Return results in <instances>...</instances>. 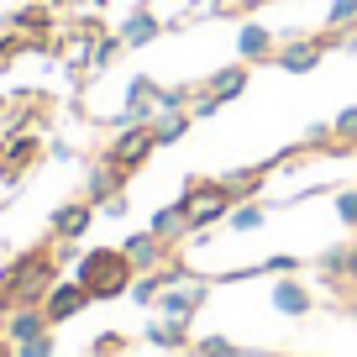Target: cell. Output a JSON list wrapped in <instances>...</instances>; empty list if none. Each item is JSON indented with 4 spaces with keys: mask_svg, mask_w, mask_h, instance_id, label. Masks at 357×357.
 I'll return each mask as SVG.
<instances>
[{
    "mask_svg": "<svg viewBox=\"0 0 357 357\" xmlns=\"http://www.w3.org/2000/svg\"><path fill=\"white\" fill-rule=\"evenodd\" d=\"M58 284V252L53 247H32V252L11 257L0 268V305L16 310V305H43L47 289Z\"/></svg>",
    "mask_w": 357,
    "mask_h": 357,
    "instance_id": "6da1fadb",
    "label": "cell"
},
{
    "mask_svg": "<svg viewBox=\"0 0 357 357\" xmlns=\"http://www.w3.org/2000/svg\"><path fill=\"white\" fill-rule=\"evenodd\" d=\"M74 279L89 289V300H121V294H132V284H137V268H132V257L121 252V247H89L84 257L74 263Z\"/></svg>",
    "mask_w": 357,
    "mask_h": 357,
    "instance_id": "7a4b0ae2",
    "label": "cell"
},
{
    "mask_svg": "<svg viewBox=\"0 0 357 357\" xmlns=\"http://www.w3.org/2000/svg\"><path fill=\"white\" fill-rule=\"evenodd\" d=\"M331 47H342V32L310 37L305 26H284V32H279V47H273V68H284V74H315V68H321V58L331 53Z\"/></svg>",
    "mask_w": 357,
    "mask_h": 357,
    "instance_id": "3957f363",
    "label": "cell"
},
{
    "mask_svg": "<svg viewBox=\"0 0 357 357\" xmlns=\"http://www.w3.org/2000/svg\"><path fill=\"white\" fill-rule=\"evenodd\" d=\"M153 153H158V142H153V126H126V132H116L111 137V147H105V163H116L126 178L132 174H142L147 163H153Z\"/></svg>",
    "mask_w": 357,
    "mask_h": 357,
    "instance_id": "277c9868",
    "label": "cell"
},
{
    "mask_svg": "<svg viewBox=\"0 0 357 357\" xmlns=\"http://www.w3.org/2000/svg\"><path fill=\"white\" fill-rule=\"evenodd\" d=\"M205 300H211V284H205V279H190V284H174V289H163L153 310L168 315V321H195Z\"/></svg>",
    "mask_w": 357,
    "mask_h": 357,
    "instance_id": "5b68a950",
    "label": "cell"
},
{
    "mask_svg": "<svg viewBox=\"0 0 357 357\" xmlns=\"http://www.w3.org/2000/svg\"><path fill=\"white\" fill-rule=\"evenodd\" d=\"M95 215H100L95 200H68V205H58V211L47 215V226H53L58 242H84L89 226H95Z\"/></svg>",
    "mask_w": 357,
    "mask_h": 357,
    "instance_id": "8992f818",
    "label": "cell"
},
{
    "mask_svg": "<svg viewBox=\"0 0 357 357\" xmlns=\"http://www.w3.org/2000/svg\"><path fill=\"white\" fill-rule=\"evenodd\" d=\"M121 252L132 257V268H137V273H158V268H163L168 257H174V242H163L158 231H132V236L121 242Z\"/></svg>",
    "mask_w": 357,
    "mask_h": 357,
    "instance_id": "52a82bcc",
    "label": "cell"
},
{
    "mask_svg": "<svg viewBox=\"0 0 357 357\" xmlns=\"http://www.w3.org/2000/svg\"><path fill=\"white\" fill-rule=\"evenodd\" d=\"M84 305H95L84 284H79V279H58L53 289H47L43 310H47V321H53V326H63V321H74V315L84 310Z\"/></svg>",
    "mask_w": 357,
    "mask_h": 357,
    "instance_id": "ba28073f",
    "label": "cell"
},
{
    "mask_svg": "<svg viewBox=\"0 0 357 357\" xmlns=\"http://www.w3.org/2000/svg\"><path fill=\"white\" fill-rule=\"evenodd\" d=\"M273 47H279V32L273 26H263V22H242L236 26V58L242 63H273Z\"/></svg>",
    "mask_w": 357,
    "mask_h": 357,
    "instance_id": "9c48e42d",
    "label": "cell"
},
{
    "mask_svg": "<svg viewBox=\"0 0 357 357\" xmlns=\"http://www.w3.org/2000/svg\"><path fill=\"white\" fill-rule=\"evenodd\" d=\"M268 300H273V310H279V315H289V321H300V315L315 310V289H310L305 279H294V273H284V279L273 284V294H268Z\"/></svg>",
    "mask_w": 357,
    "mask_h": 357,
    "instance_id": "30bf717a",
    "label": "cell"
},
{
    "mask_svg": "<svg viewBox=\"0 0 357 357\" xmlns=\"http://www.w3.org/2000/svg\"><path fill=\"white\" fill-rule=\"evenodd\" d=\"M47 331H53V321H47L43 305H16V310L6 315V342H11V347L37 342V336H47Z\"/></svg>",
    "mask_w": 357,
    "mask_h": 357,
    "instance_id": "8fae6325",
    "label": "cell"
},
{
    "mask_svg": "<svg viewBox=\"0 0 357 357\" xmlns=\"http://www.w3.org/2000/svg\"><path fill=\"white\" fill-rule=\"evenodd\" d=\"M247 84H252V63H242V58H236V63H226V68H215V74L205 79V89H211V95H221V105L236 100V95H247Z\"/></svg>",
    "mask_w": 357,
    "mask_h": 357,
    "instance_id": "7c38bea8",
    "label": "cell"
},
{
    "mask_svg": "<svg viewBox=\"0 0 357 357\" xmlns=\"http://www.w3.org/2000/svg\"><path fill=\"white\" fill-rule=\"evenodd\" d=\"M116 32H121V43H126V47H147L153 37H163V22H158V11H153V6H137V11L126 16V22L116 26Z\"/></svg>",
    "mask_w": 357,
    "mask_h": 357,
    "instance_id": "4fadbf2b",
    "label": "cell"
},
{
    "mask_svg": "<svg viewBox=\"0 0 357 357\" xmlns=\"http://www.w3.org/2000/svg\"><path fill=\"white\" fill-rule=\"evenodd\" d=\"M0 158H6V163H0V178H22L26 174V168H32L37 163V137H16L11 132V142H6V153H0Z\"/></svg>",
    "mask_w": 357,
    "mask_h": 357,
    "instance_id": "5bb4252c",
    "label": "cell"
},
{
    "mask_svg": "<svg viewBox=\"0 0 357 357\" xmlns=\"http://www.w3.org/2000/svg\"><path fill=\"white\" fill-rule=\"evenodd\" d=\"M121 190H126V174H121V168H116V163H105V158H100V163L89 168L84 200H95V205H100V200H111V195H121Z\"/></svg>",
    "mask_w": 357,
    "mask_h": 357,
    "instance_id": "9a60e30c",
    "label": "cell"
},
{
    "mask_svg": "<svg viewBox=\"0 0 357 357\" xmlns=\"http://www.w3.org/2000/svg\"><path fill=\"white\" fill-rule=\"evenodd\" d=\"M190 326H195V321H168V315H158L142 336H147L153 347H163V352H184V347H190Z\"/></svg>",
    "mask_w": 357,
    "mask_h": 357,
    "instance_id": "2e32d148",
    "label": "cell"
},
{
    "mask_svg": "<svg viewBox=\"0 0 357 357\" xmlns=\"http://www.w3.org/2000/svg\"><path fill=\"white\" fill-rule=\"evenodd\" d=\"M53 26H58V16L47 0H26V6L11 11V32H53Z\"/></svg>",
    "mask_w": 357,
    "mask_h": 357,
    "instance_id": "e0dca14e",
    "label": "cell"
},
{
    "mask_svg": "<svg viewBox=\"0 0 357 357\" xmlns=\"http://www.w3.org/2000/svg\"><path fill=\"white\" fill-rule=\"evenodd\" d=\"M231 211H236V205L226 200V195H215V200H200V205H195V211H190V236L211 231V226H215V221H226V215H231Z\"/></svg>",
    "mask_w": 357,
    "mask_h": 357,
    "instance_id": "ac0fdd59",
    "label": "cell"
},
{
    "mask_svg": "<svg viewBox=\"0 0 357 357\" xmlns=\"http://www.w3.org/2000/svg\"><path fill=\"white\" fill-rule=\"evenodd\" d=\"M147 231H158L163 242H184V236H190V215L178 211V205H163V211L147 221Z\"/></svg>",
    "mask_w": 357,
    "mask_h": 357,
    "instance_id": "d6986e66",
    "label": "cell"
},
{
    "mask_svg": "<svg viewBox=\"0 0 357 357\" xmlns=\"http://www.w3.org/2000/svg\"><path fill=\"white\" fill-rule=\"evenodd\" d=\"M190 126H195V116H190V111L158 116V121H153V142H158V147H174V142H184V137H190Z\"/></svg>",
    "mask_w": 357,
    "mask_h": 357,
    "instance_id": "ffe728a7",
    "label": "cell"
},
{
    "mask_svg": "<svg viewBox=\"0 0 357 357\" xmlns=\"http://www.w3.org/2000/svg\"><path fill=\"white\" fill-rule=\"evenodd\" d=\"M190 352H195V357H252L247 347H236L231 336H215V331H211V336H195Z\"/></svg>",
    "mask_w": 357,
    "mask_h": 357,
    "instance_id": "44dd1931",
    "label": "cell"
},
{
    "mask_svg": "<svg viewBox=\"0 0 357 357\" xmlns=\"http://www.w3.org/2000/svg\"><path fill=\"white\" fill-rule=\"evenodd\" d=\"M121 53H126L121 32H100V37H95V53H89V68H95V74H105V68H111Z\"/></svg>",
    "mask_w": 357,
    "mask_h": 357,
    "instance_id": "7402d4cb",
    "label": "cell"
},
{
    "mask_svg": "<svg viewBox=\"0 0 357 357\" xmlns=\"http://www.w3.org/2000/svg\"><path fill=\"white\" fill-rule=\"evenodd\" d=\"M315 273H321V284H347V242L326 247V252L315 257Z\"/></svg>",
    "mask_w": 357,
    "mask_h": 357,
    "instance_id": "603a6c76",
    "label": "cell"
},
{
    "mask_svg": "<svg viewBox=\"0 0 357 357\" xmlns=\"http://www.w3.org/2000/svg\"><path fill=\"white\" fill-rule=\"evenodd\" d=\"M263 221H268V200H242L231 215H226V226H231V231H257Z\"/></svg>",
    "mask_w": 357,
    "mask_h": 357,
    "instance_id": "cb8c5ba5",
    "label": "cell"
},
{
    "mask_svg": "<svg viewBox=\"0 0 357 357\" xmlns=\"http://www.w3.org/2000/svg\"><path fill=\"white\" fill-rule=\"evenodd\" d=\"M331 132H336V153H352L357 147V105H342L331 116Z\"/></svg>",
    "mask_w": 357,
    "mask_h": 357,
    "instance_id": "d4e9b609",
    "label": "cell"
},
{
    "mask_svg": "<svg viewBox=\"0 0 357 357\" xmlns=\"http://www.w3.org/2000/svg\"><path fill=\"white\" fill-rule=\"evenodd\" d=\"M195 89L190 84H158V116H174V111H190Z\"/></svg>",
    "mask_w": 357,
    "mask_h": 357,
    "instance_id": "484cf974",
    "label": "cell"
},
{
    "mask_svg": "<svg viewBox=\"0 0 357 357\" xmlns=\"http://www.w3.org/2000/svg\"><path fill=\"white\" fill-rule=\"evenodd\" d=\"M168 284H163V273H142V279L132 284V300L137 305H158V294H163Z\"/></svg>",
    "mask_w": 357,
    "mask_h": 357,
    "instance_id": "4316f807",
    "label": "cell"
},
{
    "mask_svg": "<svg viewBox=\"0 0 357 357\" xmlns=\"http://www.w3.org/2000/svg\"><path fill=\"white\" fill-rule=\"evenodd\" d=\"M357 22V0H326V26H352Z\"/></svg>",
    "mask_w": 357,
    "mask_h": 357,
    "instance_id": "83f0119b",
    "label": "cell"
},
{
    "mask_svg": "<svg viewBox=\"0 0 357 357\" xmlns=\"http://www.w3.org/2000/svg\"><path fill=\"white\" fill-rule=\"evenodd\" d=\"M190 116H195V121H211V116H221V95H211V89L200 84V95L190 100Z\"/></svg>",
    "mask_w": 357,
    "mask_h": 357,
    "instance_id": "f1b7e54d",
    "label": "cell"
},
{
    "mask_svg": "<svg viewBox=\"0 0 357 357\" xmlns=\"http://www.w3.org/2000/svg\"><path fill=\"white\" fill-rule=\"evenodd\" d=\"M336 215L347 231H357V190H336Z\"/></svg>",
    "mask_w": 357,
    "mask_h": 357,
    "instance_id": "f546056e",
    "label": "cell"
},
{
    "mask_svg": "<svg viewBox=\"0 0 357 357\" xmlns=\"http://www.w3.org/2000/svg\"><path fill=\"white\" fill-rule=\"evenodd\" d=\"M53 352H58L53 331H47V336H37V342H22V347H16V357H53Z\"/></svg>",
    "mask_w": 357,
    "mask_h": 357,
    "instance_id": "4dcf8cb0",
    "label": "cell"
},
{
    "mask_svg": "<svg viewBox=\"0 0 357 357\" xmlns=\"http://www.w3.org/2000/svg\"><path fill=\"white\" fill-rule=\"evenodd\" d=\"M126 211H132V200H126V190H121V195H111V200H100V215H111V221H121Z\"/></svg>",
    "mask_w": 357,
    "mask_h": 357,
    "instance_id": "1f68e13d",
    "label": "cell"
},
{
    "mask_svg": "<svg viewBox=\"0 0 357 357\" xmlns=\"http://www.w3.org/2000/svg\"><path fill=\"white\" fill-rule=\"evenodd\" d=\"M16 53H22V37H16V32H0V68L11 63Z\"/></svg>",
    "mask_w": 357,
    "mask_h": 357,
    "instance_id": "d6a6232c",
    "label": "cell"
},
{
    "mask_svg": "<svg viewBox=\"0 0 357 357\" xmlns=\"http://www.w3.org/2000/svg\"><path fill=\"white\" fill-rule=\"evenodd\" d=\"M347 284H357V242H347Z\"/></svg>",
    "mask_w": 357,
    "mask_h": 357,
    "instance_id": "836d02e7",
    "label": "cell"
},
{
    "mask_svg": "<svg viewBox=\"0 0 357 357\" xmlns=\"http://www.w3.org/2000/svg\"><path fill=\"white\" fill-rule=\"evenodd\" d=\"M6 315H11V310H6V305H0V336H6Z\"/></svg>",
    "mask_w": 357,
    "mask_h": 357,
    "instance_id": "e575fe53",
    "label": "cell"
},
{
    "mask_svg": "<svg viewBox=\"0 0 357 357\" xmlns=\"http://www.w3.org/2000/svg\"><path fill=\"white\" fill-rule=\"evenodd\" d=\"M84 6H100V11H105V6H111V0H84Z\"/></svg>",
    "mask_w": 357,
    "mask_h": 357,
    "instance_id": "d590c367",
    "label": "cell"
},
{
    "mask_svg": "<svg viewBox=\"0 0 357 357\" xmlns=\"http://www.w3.org/2000/svg\"><path fill=\"white\" fill-rule=\"evenodd\" d=\"M268 357H284V352H268Z\"/></svg>",
    "mask_w": 357,
    "mask_h": 357,
    "instance_id": "8d00e7d4",
    "label": "cell"
}]
</instances>
